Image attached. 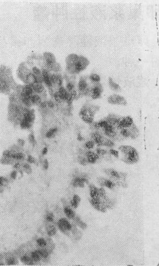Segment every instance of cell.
<instances>
[{
	"instance_id": "obj_1",
	"label": "cell",
	"mask_w": 159,
	"mask_h": 266,
	"mask_svg": "<svg viewBox=\"0 0 159 266\" xmlns=\"http://www.w3.org/2000/svg\"><path fill=\"white\" fill-rule=\"evenodd\" d=\"M67 69L72 74H77L84 70L89 63L85 57L72 54L67 58Z\"/></svg>"
},
{
	"instance_id": "obj_2",
	"label": "cell",
	"mask_w": 159,
	"mask_h": 266,
	"mask_svg": "<svg viewBox=\"0 0 159 266\" xmlns=\"http://www.w3.org/2000/svg\"><path fill=\"white\" fill-rule=\"evenodd\" d=\"M119 149L121 153L122 161L128 164H133L138 162L140 157L137 151L134 147L128 145H122Z\"/></svg>"
},
{
	"instance_id": "obj_3",
	"label": "cell",
	"mask_w": 159,
	"mask_h": 266,
	"mask_svg": "<svg viewBox=\"0 0 159 266\" xmlns=\"http://www.w3.org/2000/svg\"><path fill=\"white\" fill-rule=\"evenodd\" d=\"M99 107L95 106H85L82 108L80 112V115L84 122L91 124L93 121L95 113Z\"/></svg>"
},
{
	"instance_id": "obj_4",
	"label": "cell",
	"mask_w": 159,
	"mask_h": 266,
	"mask_svg": "<svg viewBox=\"0 0 159 266\" xmlns=\"http://www.w3.org/2000/svg\"><path fill=\"white\" fill-rule=\"evenodd\" d=\"M103 91L102 86L100 82L93 83L90 87L89 94L94 99L100 98Z\"/></svg>"
},
{
	"instance_id": "obj_5",
	"label": "cell",
	"mask_w": 159,
	"mask_h": 266,
	"mask_svg": "<svg viewBox=\"0 0 159 266\" xmlns=\"http://www.w3.org/2000/svg\"><path fill=\"white\" fill-rule=\"evenodd\" d=\"M86 77H82L80 78L78 84V89L80 95H86L89 94L90 87Z\"/></svg>"
},
{
	"instance_id": "obj_6",
	"label": "cell",
	"mask_w": 159,
	"mask_h": 266,
	"mask_svg": "<svg viewBox=\"0 0 159 266\" xmlns=\"http://www.w3.org/2000/svg\"><path fill=\"white\" fill-rule=\"evenodd\" d=\"M58 226L59 229L63 233L68 235L69 231L71 230L73 225L65 218H61L58 222Z\"/></svg>"
},
{
	"instance_id": "obj_7",
	"label": "cell",
	"mask_w": 159,
	"mask_h": 266,
	"mask_svg": "<svg viewBox=\"0 0 159 266\" xmlns=\"http://www.w3.org/2000/svg\"><path fill=\"white\" fill-rule=\"evenodd\" d=\"M108 101L110 104L125 106L127 104L126 99L119 95L113 94L109 96Z\"/></svg>"
},
{
	"instance_id": "obj_8",
	"label": "cell",
	"mask_w": 159,
	"mask_h": 266,
	"mask_svg": "<svg viewBox=\"0 0 159 266\" xmlns=\"http://www.w3.org/2000/svg\"><path fill=\"white\" fill-rule=\"evenodd\" d=\"M43 57L46 66L49 69L53 70L57 64L54 55L49 52H46L44 53Z\"/></svg>"
},
{
	"instance_id": "obj_9",
	"label": "cell",
	"mask_w": 159,
	"mask_h": 266,
	"mask_svg": "<svg viewBox=\"0 0 159 266\" xmlns=\"http://www.w3.org/2000/svg\"><path fill=\"white\" fill-rule=\"evenodd\" d=\"M89 202L94 208L97 210V211L102 212H106L107 209L100 198H91L89 200Z\"/></svg>"
},
{
	"instance_id": "obj_10",
	"label": "cell",
	"mask_w": 159,
	"mask_h": 266,
	"mask_svg": "<svg viewBox=\"0 0 159 266\" xmlns=\"http://www.w3.org/2000/svg\"><path fill=\"white\" fill-rule=\"evenodd\" d=\"M88 180L87 178L85 175L80 176H77L74 177L72 182V184L74 187L75 188H83L84 186L85 183H87Z\"/></svg>"
},
{
	"instance_id": "obj_11",
	"label": "cell",
	"mask_w": 159,
	"mask_h": 266,
	"mask_svg": "<svg viewBox=\"0 0 159 266\" xmlns=\"http://www.w3.org/2000/svg\"><path fill=\"white\" fill-rule=\"evenodd\" d=\"M133 123V119L130 116L121 117L117 125V128L118 129L126 128L130 126Z\"/></svg>"
},
{
	"instance_id": "obj_12",
	"label": "cell",
	"mask_w": 159,
	"mask_h": 266,
	"mask_svg": "<svg viewBox=\"0 0 159 266\" xmlns=\"http://www.w3.org/2000/svg\"><path fill=\"white\" fill-rule=\"evenodd\" d=\"M103 129L105 134L109 137L112 139H115L117 137V132L115 127L108 123L105 127L103 128Z\"/></svg>"
},
{
	"instance_id": "obj_13",
	"label": "cell",
	"mask_w": 159,
	"mask_h": 266,
	"mask_svg": "<svg viewBox=\"0 0 159 266\" xmlns=\"http://www.w3.org/2000/svg\"><path fill=\"white\" fill-rule=\"evenodd\" d=\"M92 141L98 146H104V141L106 138L104 137L100 133L95 132L92 134Z\"/></svg>"
},
{
	"instance_id": "obj_14",
	"label": "cell",
	"mask_w": 159,
	"mask_h": 266,
	"mask_svg": "<svg viewBox=\"0 0 159 266\" xmlns=\"http://www.w3.org/2000/svg\"><path fill=\"white\" fill-rule=\"evenodd\" d=\"M42 73L43 82L49 88H53V85L51 81V75L49 71L47 69H44L42 70Z\"/></svg>"
},
{
	"instance_id": "obj_15",
	"label": "cell",
	"mask_w": 159,
	"mask_h": 266,
	"mask_svg": "<svg viewBox=\"0 0 159 266\" xmlns=\"http://www.w3.org/2000/svg\"><path fill=\"white\" fill-rule=\"evenodd\" d=\"M98 182L101 186L106 187L111 189H113L116 186L115 184L112 181L103 177L99 178L98 179Z\"/></svg>"
},
{
	"instance_id": "obj_16",
	"label": "cell",
	"mask_w": 159,
	"mask_h": 266,
	"mask_svg": "<svg viewBox=\"0 0 159 266\" xmlns=\"http://www.w3.org/2000/svg\"><path fill=\"white\" fill-rule=\"evenodd\" d=\"M86 156V159L88 163L94 164L96 163L97 160L99 159V155L97 154L92 151H88L85 153Z\"/></svg>"
},
{
	"instance_id": "obj_17",
	"label": "cell",
	"mask_w": 159,
	"mask_h": 266,
	"mask_svg": "<svg viewBox=\"0 0 159 266\" xmlns=\"http://www.w3.org/2000/svg\"><path fill=\"white\" fill-rule=\"evenodd\" d=\"M130 133V137L132 139H136L139 135V131L136 125L133 123L130 126L128 127Z\"/></svg>"
},
{
	"instance_id": "obj_18",
	"label": "cell",
	"mask_w": 159,
	"mask_h": 266,
	"mask_svg": "<svg viewBox=\"0 0 159 266\" xmlns=\"http://www.w3.org/2000/svg\"><path fill=\"white\" fill-rule=\"evenodd\" d=\"M89 192L92 198H100L98 194V189L94 185L90 184L89 185Z\"/></svg>"
},
{
	"instance_id": "obj_19",
	"label": "cell",
	"mask_w": 159,
	"mask_h": 266,
	"mask_svg": "<svg viewBox=\"0 0 159 266\" xmlns=\"http://www.w3.org/2000/svg\"><path fill=\"white\" fill-rule=\"evenodd\" d=\"M33 91L38 94H41L45 91V87L42 82H36L32 85Z\"/></svg>"
},
{
	"instance_id": "obj_20",
	"label": "cell",
	"mask_w": 159,
	"mask_h": 266,
	"mask_svg": "<svg viewBox=\"0 0 159 266\" xmlns=\"http://www.w3.org/2000/svg\"><path fill=\"white\" fill-rule=\"evenodd\" d=\"M106 209H112L114 207L115 202L107 197L103 199H100Z\"/></svg>"
},
{
	"instance_id": "obj_21",
	"label": "cell",
	"mask_w": 159,
	"mask_h": 266,
	"mask_svg": "<svg viewBox=\"0 0 159 266\" xmlns=\"http://www.w3.org/2000/svg\"><path fill=\"white\" fill-rule=\"evenodd\" d=\"M64 212L65 214L67 216V218L69 219H73L76 216L75 212L69 206H67L65 207L64 209Z\"/></svg>"
},
{
	"instance_id": "obj_22",
	"label": "cell",
	"mask_w": 159,
	"mask_h": 266,
	"mask_svg": "<svg viewBox=\"0 0 159 266\" xmlns=\"http://www.w3.org/2000/svg\"><path fill=\"white\" fill-rule=\"evenodd\" d=\"M108 83L110 88L112 90L116 92H119L121 90V88L119 85L115 82L111 77L109 78Z\"/></svg>"
},
{
	"instance_id": "obj_23",
	"label": "cell",
	"mask_w": 159,
	"mask_h": 266,
	"mask_svg": "<svg viewBox=\"0 0 159 266\" xmlns=\"http://www.w3.org/2000/svg\"><path fill=\"white\" fill-rule=\"evenodd\" d=\"M81 198L77 195H74L71 201V206L74 208H77L79 206Z\"/></svg>"
},
{
	"instance_id": "obj_24",
	"label": "cell",
	"mask_w": 159,
	"mask_h": 266,
	"mask_svg": "<svg viewBox=\"0 0 159 266\" xmlns=\"http://www.w3.org/2000/svg\"><path fill=\"white\" fill-rule=\"evenodd\" d=\"M73 219L74 220L75 224L80 226L81 228L85 230L87 227V225H86V224L83 222L81 220V218L78 216H75V218Z\"/></svg>"
},
{
	"instance_id": "obj_25",
	"label": "cell",
	"mask_w": 159,
	"mask_h": 266,
	"mask_svg": "<svg viewBox=\"0 0 159 266\" xmlns=\"http://www.w3.org/2000/svg\"><path fill=\"white\" fill-rule=\"evenodd\" d=\"M58 129L57 127H53L50 129L46 134V137L48 139L53 138L58 132Z\"/></svg>"
},
{
	"instance_id": "obj_26",
	"label": "cell",
	"mask_w": 159,
	"mask_h": 266,
	"mask_svg": "<svg viewBox=\"0 0 159 266\" xmlns=\"http://www.w3.org/2000/svg\"><path fill=\"white\" fill-rule=\"evenodd\" d=\"M47 233L49 236H53L57 233L56 228L53 225H49L47 227Z\"/></svg>"
},
{
	"instance_id": "obj_27",
	"label": "cell",
	"mask_w": 159,
	"mask_h": 266,
	"mask_svg": "<svg viewBox=\"0 0 159 266\" xmlns=\"http://www.w3.org/2000/svg\"><path fill=\"white\" fill-rule=\"evenodd\" d=\"M31 103L33 104H39L41 103V98L38 94L32 95L31 97Z\"/></svg>"
},
{
	"instance_id": "obj_28",
	"label": "cell",
	"mask_w": 159,
	"mask_h": 266,
	"mask_svg": "<svg viewBox=\"0 0 159 266\" xmlns=\"http://www.w3.org/2000/svg\"><path fill=\"white\" fill-rule=\"evenodd\" d=\"M21 260L23 263L27 265H32L33 263V261L32 259L27 255H24L22 257Z\"/></svg>"
},
{
	"instance_id": "obj_29",
	"label": "cell",
	"mask_w": 159,
	"mask_h": 266,
	"mask_svg": "<svg viewBox=\"0 0 159 266\" xmlns=\"http://www.w3.org/2000/svg\"><path fill=\"white\" fill-rule=\"evenodd\" d=\"M89 80L93 83H98L100 80V77L99 75L96 74H91L89 77Z\"/></svg>"
},
{
	"instance_id": "obj_30",
	"label": "cell",
	"mask_w": 159,
	"mask_h": 266,
	"mask_svg": "<svg viewBox=\"0 0 159 266\" xmlns=\"http://www.w3.org/2000/svg\"><path fill=\"white\" fill-rule=\"evenodd\" d=\"M37 251L39 253L41 257L44 259H47L49 256V253L46 249H40L37 250Z\"/></svg>"
},
{
	"instance_id": "obj_31",
	"label": "cell",
	"mask_w": 159,
	"mask_h": 266,
	"mask_svg": "<svg viewBox=\"0 0 159 266\" xmlns=\"http://www.w3.org/2000/svg\"><path fill=\"white\" fill-rule=\"evenodd\" d=\"M66 89L67 91L69 92H71L75 90V85L74 82H69L67 83Z\"/></svg>"
},
{
	"instance_id": "obj_32",
	"label": "cell",
	"mask_w": 159,
	"mask_h": 266,
	"mask_svg": "<svg viewBox=\"0 0 159 266\" xmlns=\"http://www.w3.org/2000/svg\"><path fill=\"white\" fill-rule=\"evenodd\" d=\"M31 257L33 261L36 262H39L40 261L41 258L40 255L37 251L32 252L31 254Z\"/></svg>"
},
{
	"instance_id": "obj_33",
	"label": "cell",
	"mask_w": 159,
	"mask_h": 266,
	"mask_svg": "<svg viewBox=\"0 0 159 266\" xmlns=\"http://www.w3.org/2000/svg\"><path fill=\"white\" fill-rule=\"evenodd\" d=\"M120 131V133L121 135L125 138L130 137V133L128 129L127 128H124L121 129Z\"/></svg>"
},
{
	"instance_id": "obj_34",
	"label": "cell",
	"mask_w": 159,
	"mask_h": 266,
	"mask_svg": "<svg viewBox=\"0 0 159 266\" xmlns=\"http://www.w3.org/2000/svg\"><path fill=\"white\" fill-rule=\"evenodd\" d=\"M37 243L38 245L41 247H44L47 246V242L45 240V239L43 238H39L38 239L37 241Z\"/></svg>"
},
{
	"instance_id": "obj_35",
	"label": "cell",
	"mask_w": 159,
	"mask_h": 266,
	"mask_svg": "<svg viewBox=\"0 0 159 266\" xmlns=\"http://www.w3.org/2000/svg\"><path fill=\"white\" fill-rule=\"evenodd\" d=\"M54 216L53 213L49 212L46 215V220L49 222H52L54 221Z\"/></svg>"
},
{
	"instance_id": "obj_36",
	"label": "cell",
	"mask_w": 159,
	"mask_h": 266,
	"mask_svg": "<svg viewBox=\"0 0 159 266\" xmlns=\"http://www.w3.org/2000/svg\"><path fill=\"white\" fill-rule=\"evenodd\" d=\"M98 194L100 199H103L106 197V192L103 188L98 189Z\"/></svg>"
},
{
	"instance_id": "obj_37",
	"label": "cell",
	"mask_w": 159,
	"mask_h": 266,
	"mask_svg": "<svg viewBox=\"0 0 159 266\" xmlns=\"http://www.w3.org/2000/svg\"><path fill=\"white\" fill-rule=\"evenodd\" d=\"M94 145V142L92 140H90L86 143L84 144V146L88 149H90L93 148Z\"/></svg>"
},
{
	"instance_id": "obj_38",
	"label": "cell",
	"mask_w": 159,
	"mask_h": 266,
	"mask_svg": "<svg viewBox=\"0 0 159 266\" xmlns=\"http://www.w3.org/2000/svg\"><path fill=\"white\" fill-rule=\"evenodd\" d=\"M114 143L111 140L107 139H105V142H104V146H107L108 147H112L114 146Z\"/></svg>"
},
{
	"instance_id": "obj_39",
	"label": "cell",
	"mask_w": 159,
	"mask_h": 266,
	"mask_svg": "<svg viewBox=\"0 0 159 266\" xmlns=\"http://www.w3.org/2000/svg\"><path fill=\"white\" fill-rule=\"evenodd\" d=\"M79 162L83 165H86L88 163L86 158L82 156H79L78 158Z\"/></svg>"
},
{
	"instance_id": "obj_40",
	"label": "cell",
	"mask_w": 159,
	"mask_h": 266,
	"mask_svg": "<svg viewBox=\"0 0 159 266\" xmlns=\"http://www.w3.org/2000/svg\"><path fill=\"white\" fill-rule=\"evenodd\" d=\"M17 261L13 257H10L7 260V263L9 265H13L17 264Z\"/></svg>"
},
{
	"instance_id": "obj_41",
	"label": "cell",
	"mask_w": 159,
	"mask_h": 266,
	"mask_svg": "<svg viewBox=\"0 0 159 266\" xmlns=\"http://www.w3.org/2000/svg\"><path fill=\"white\" fill-rule=\"evenodd\" d=\"M96 153L98 155H104L107 153V151L106 150L98 148L96 149Z\"/></svg>"
},
{
	"instance_id": "obj_42",
	"label": "cell",
	"mask_w": 159,
	"mask_h": 266,
	"mask_svg": "<svg viewBox=\"0 0 159 266\" xmlns=\"http://www.w3.org/2000/svg\"><path fill=\"white\" fill-rule=\"evenodd\" d=\"M23 167L24 171L26 172V173H29L31 172V170H32V169H31V166L28 164H25L23 165Z\"/></svg>"
},
{
	"instance_id": "obj_43",
	"label": "cell",
	"mask_w": 159,
	"mask_h": 266,
	"mask_svg": "<svg viewBox=\"0 0 159 266\" xmlns=\"http://www.w3.org/2000/svg\"><path fill=\"white\" fill-rule=\"evenodd\" d=\"M110 153L112 155H114L116 157H119V153L118 151L113 149H111L110 150Z\"/></svg>"
},
{
	"instance_id": "obj_44",
	"label": "cell",
	"mask_w": 159,
	"mask_h": 266,
	"mask_svg": "<svg viewBox=\"0 0 159 266\" xmlns=\"http://www.w3.org/2000/svg\"><path fill=\"white\" fill-rule=\"evenodd\" d=\"M47 107L50 109H53L55 107V103L52 101H49L47 103Z\"/></svg>"
},
{
	"instance_id": "obj_45",
	"label": "cell",
	"mask_w": 159,
	"mask_h": 266,
	"mask_svg": "<svg viewBox=\"0 0 159 266\" xmlns=\"http://www.w3.org/2000/svg\"><path fill=\"white\" fill-rule=\"evenodd\" d=\"M27 161L29 163H34L35 162V159L33 157L31 156V155L28 157Z\"/></svg>"
},
{
	"instance_id": "obj_46",
	"label": "cell",
	"mask_w": 159,
	"mask_h": 266,
	"mask_svg": "<svg viewBox=\"0 0 159 266\" xmlns=\"http://www.w3.org/2000/svg\"><path fill=\"white\" fill-rule=\"evenodd\" d=\"M43 165V168H45V170L48 169L49 167V162L47 160H45V161H44Z\"/></svg>"
},
{
	"instance_id": "obj_47",
	"label": "cell",
	"mask_w": 159,
	"mask_h": 266,
	"mask_svg": "<svg viewBox=\"0 0 159 266\" xmlns=\"http://www.w3.org/2000/svg\"><path fill=\"white\" fill-rule=\"evenodd\" d=\"M10 176H11V178L13 179H15L16 178V177H17V172L15 171L12 172L11 173Z\"/></svg>"
},
{
	"instance_id": "obj_48",
	"label": "cell",
	"mask_w": 159,
	"mask_h": 266,
	"mask_svg": "<svg viewBox=\"0 0 159 266\" xmlns=\"http://www.w3.org/2000/svg\"><path fill=\"white\" fill-rule=\"evenodd\" d=\"M30 142L32 143H34L35 142V139L34 136L33 135H30L29 137V138Z\"/></svg>"
},
{
	"instance_id": "obj_49",
	"label": "cell",
	"mask_w": 159,
	"mask_h": 266,
	"mask_svg": "<svg viewBox=\"0 0 159 266\" xmlns=\"http://www.w3.org/2000/svg\"><path fill=\"white\" fill-rule=\"evenodd\" d=\"M48 149H47V147H45V148H43V149L42 153L43 155H45L47 154L48 153Z\"/></svg>"
},
{
	"instance_id": "obj_50",
	"label": "cell",
	"mask_w": 159,
	"mask_h": 266,
	"mask_svg": "<svg viewBox=\"0 0 159 266\" xmlns=\"http://www.w3.org/2000/svg\"><path fill=\"white\" fill-rule=\"evenodd\" d=\"M77 138L78 139V140H79V141H82V140H83V137H82V136L80 134H79L78 135Z\"/></svg>"
}]
</instances>
